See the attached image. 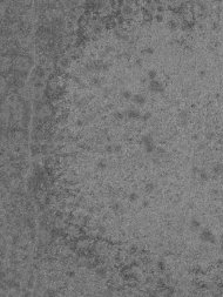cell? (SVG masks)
Instances as JSON below:
<instances>
[{
	"label": "cell",
	"mask_w": 223,
	"mask_h": 297,
	"mask_svg": "<svg viewBox=\"0 0 223 297\" xmlns=\"http://www.w3.org/2000/svg\"><path fill=\"white\" fill-rule=\"evenodd\" d=\"M200 240L204 243H216V236L209 229H202L200 233Z\"/></svg>",
	"instance_id": "1"
},
{
	"label": "cell",
	"mask_w": 223,
	"mask_h": 297,
	"mask_svg": "<svg viewBox=\"0 0 223 297\" xmlns=\"http://www.w3.org/2000/svg\"><path fill=\"white\" fill-rule=\"evenodd\" d=\"M148 89L150 93H155V94L163 93L165 92V86L162 85L161 81H159V80H152V81H149L148 84Z\"/></svg>",
	"instance_id": "2"
},
{
	"label": "cell",
	"mask_w": 223,
	"mask_h": 297,
	"mask_svg": "<svg viewBox=\"0 0 223 297\" xmlns=\"http://www.w3.org/2000/svg\"><path fill=\"white\" fill-rule=\"evenodd\" d=\"M125 115L128 119H132V120H136L141 117V112L136 109V108H128L127 111L125 112Z\"/></svg>",
	"instance_id": "3"
},
{
	"label": "cell",
	"mask_w": 223,
	"mask_h": 297,
	"mask_svg": "<svg viewBox=\"0 0 223 297\" xmlns=\"http://www.w3.org/2000/svg\"><path fill=\"white\" fill-rule=\"evenodd\" d=\"M132 101H133L135 105H138V106H143V105H146V102H147V98L143 94L138 93V94H134L133 95Z\"/></svg>",
	"instance_id": "4"
},
{
	"label": "cell",
	"mask_w": 223,
	"mask_h": 297,
	"mask_svg": "<svg viewBox=\"0 0 223 297\" xmlns=\"http://www.w3.org/2000/svg\"><path fill=\"white\" fill-rule=\"evenodd\" d=\"M95 275L99 277V278H106L108 272H107V269L105 267H98L95 269Z\"/></svg>",
	"instance_id": "5"
},
{
	"label": "cell",
	"mask_w": 223,
	"mask_h": 297,
	"mask_svg": "<svg viewBox=\"0 0 223 297\" xmlns=\"http://www.w3.org/2000/svg\"><path fill=\"white\" fill-rule=\"evenodd\" d=\"M141 143H142L143 146L154 143V139H153V136H152V134H144V135H142V138H141Z\"/></svg>",
	"instance_id": "6"
},
{
	"label": "cell",
	"mask_w": 223,
	"mask_h": 297,
	"mask_svg": "<svg viewBox=\"0 0 223 297\" xmlns=\"http://www.w3.org/2000/svg\"><path fill=\"white\" fill-rule=\"evenodd\" d=\"M189 227L193 231H196L198 229L201 228V222L197 220V218H191L190 222H189Z\"/></svg>",
	"instance_id": "7"
},
{
	"label": "cell",
	"mask_w": 223,
	"mask_h": 297,
	"mask_svg": "<svg viewBox=\"0 0 223 297\" xmlns=\"http://www.w3.org/2000/svg\"><path fill=\"white\" fill-rule=\"evenodd\" d=\"M188 112H186V111H181L180 113H179V120H180L183 125L184 123H187V121H188Z\"/></svg>",
	"instance_id": "8"
},
{
	"label": "cell",
	"mask_w": 223,
	"mask_h": 297,
	"mask_svg": "<svg viewBox=\"0 0 223 297\" xmlns=\"http://www.w3.org/2000/svg\"><path fill=\"white\" fill-rule=\"evenodd\" d=\"M147 79H149L150 81L152 80H156V78H157V71L156 69H149L148 72H147Z\"/></svg>",
	"instance_id": "9"
},
{
	"label": "cell",
	"mask_w": 223,
	"mask_h": 297,
	"mask_svg": "<svg viewBox=\"0 0 223 297\" xmlns=\"http://www.w3.org/2000/svg\"><path fill=\"white\" fill-rule=\"evenodd\" d=\"M121 96H122L123 99H126V100H132V98H133V94H132V92L128 89H123L122 92H121Z\"/></svg>",
	"instance_id": "10"
},
{
	"label": "cell",
	"mask_w": 223,
	"mask_h": 297,
	"mask_svg": "<svg viewBox=\"0 0 223 297\" xmlns=\"http://www.w3.org/2000/svg\"><path fill=\"white\" fill-rule=\"evenodd\" d=\"M212 171L216 174V175H220V174H222L223 173V165H221V163H218V165H215L214 167H212Z\"/></svg>",
	"instance_id": "11"
},
{
	"label": "cell",
	"mask_w": 223,
	"mask_h": 297,
	"mask_svg": "<svg viewBox=\"0 0 223 297\" xmlns=\"http://www.w3.org/2000/svg\"><path fill=\"white\" fill-rule=\"evenodd\" d=\"M139 194L136 193V191H133V193H130L129 194V196H128V200H129V202H132V203H134V202L139 201Z\"/></svg>",
	"instance_id": "12"
},
{
	"label": "cell",
	"mask_w": 223,
	"mask_h": 297,
	"mask_svg": "<svg viewBox=\"0 0 223 297\" xmlns=\"http://www.w3.org/2000/svg\"><path fill=\"white\" fill-rule=\"evenodd\" d=\"M113 116H114V119H115V120H122V119L126 116V115H125V112L115 111L114 113H113Z\"/></svg>",
	"instance_id": "13"
},
{
	"label": "cell",
	"mask_w": 223,
	"mask_h": 297,
	"mask_svg": "<svg viewBox=\"0 0 223 297\" xmlns=\"http://www.w3.org/2000/svg\"><path fill=\"white\" fill-rule=\"evenodd\" d=\"M96 167H98V169H101V170H103V169H106L107 168V162H106V160H99L98 161V163H96Z\"/></svg>",
	"instance_id": "14"
},
{
	"label": "cell",
	"mask_w": 223,
	"mask_h": 297,
	"mask_svg": "<svg viewBox=\"0 0 223 297\" xmlns=\"http://www.w3.org/2000/svg\"><path fill=\"white\" fill-rule=\"evenodd\" d=\"M141 53L143 54V55H153L154 54V48L153 47H144L142 51H141Z\"/></svg>",
	"instance_id": "15"
},
{
	"label": "cell",
	"mask_w": 223,
	"mask_h": 297,
	"mask_svg": "<svg viewBox=\"0 0 223 297\" xmlns=\"http://www.w3.org/2000/svg\"><path fill=\"white\" fill-rule=\"evenodd\" d=\"M144 190L147 191V193H153V191L155 190V184L153 183V182H148V183L144 186Z\"/></svg>",
	"instance_id": "16"
},
{
	"label": "cell",
	"mask_w": 223,
	"mask_h": 297,
	"mask_svg": "<svg viewBox=\"0 0 223 297\" xmlns=\"http://www.w3.org/2000/svg\"><path fill=\"white\" fill-rule=\"evenodd\" d=\"M198 176H200V179H201L202 181H207L208 179H209V175H208V173L204 169H200Z\"/></svg>",
	"instance_id": "17"
},
{
	"label": "cell",
	"mask_w": 223,
	"mask_h": 297,
	"mask_svg": "<svg viewBox=\"0 0 223 297\" xmlns=\"http://www.w3.org/2000/svg\"><path fill=\"white\" fill-rule=\"evenodd\" d=\"M140 119H141L143 122L149 121V120L152 119V113H150V112H146V113H143V114H141V117H140Z\"/></svg>",
	"instance_id": "18"
},
{
	"label": "cell",
	"mask_w": 223,
	"mask_h": 297,
	"mask_svg": "<svg viewBox=\"0 0 223 297\" xmlns=\"http://www.w3.org/2000/svg\"><path fill=\"white\" fill-rule=\"evenodd\" d=\"M156 265H157V269H159V270H161V271H165L166 268H167V264H166L163 261H159Z\"/></svg>",
	"instance_id": "19"
},
{
	"label": "cell",
	"mask_w": 223,
	"mask_h": 297,
	"mask_svg": "<svg viewBox=\"0 0 223 297\" xmlns=\"http://www.w3.org/2000/svg\"><path fill=\"white\" fill-rule=\"evenodd\" d=\"M121 208H122V206H121V203H119V202H114V203L112 204V209L115 210V212H120Z\"/></svg>",
	"instance_id": "20"
},
{
	"label": "cell",
	"mask_w": 223,
	"mask_h": 297,
	"mask_svg": "<svg viewBox=\"0 0 223 297\" xmlns=\"http://www.w3.org/2000/svg\"><path fill=\"white\" fill-rule=\"evenodd\" d=\"M154 19L157 22H162V21H163V14H161V13H155V14H154Z\"/></svg>",
	"instance_id": "21"
},
{
	"label": "cell",
	"mask_w": 223,
	"mask_h": 297,
	"mask_svg": "<svg viewBox=\"0 0 223 297\" xmlns=\"http://www.w3.org/2000/svg\"><path fill=\"white\" fill-rule=\"evenodd\" d=\"M107 153H114V144H107L105 147Z\"/></svg>",
	"instance_id": "22"
},
{
	"label": "cell",
	"mask_w": 223,
	"mask_h": 297,
	"mask_svg": "<svg viewBox=\"0 0 223 297\" xmlns=\"http://www.w3.org/2000/svg\"><path fill=\"white\" fill-rule=\"evenodd\" d=\"M121 146L120 144H114V153H120L121 152Z\"/></svg>",
	"instance_id": "23"
},
{
	"label": "cell",
	"mask_w": 223,
	"mask_h": 297,
	"mask_svg": "<svg viewBox=\"0 0 223 297\" xmlns=\"http://www.w3.org/2000/svg\"><path fill=\"white\" fill-rule=\"evenodd\" d=\"M98 231H99V234H101V235H103V234L106 233V228L102 226V227H99V229H98Z\"/></svg>",
	"instance_id": "24"
},
{
	"label": "cell",
	"mask_w": 223,
	"mask_h": 297,
	"mask_svg": "<svg viewBox=\"0 0 223 297\" xmlns=\"http://www.w3.org/2000/svg\"><path fill=\"white\" fill-rule=\"evenodd\" d=\"M206 74H207V71H206V69H201V71L198 72V75H200L201 78H203V76H206Z\"/></svg>",
	"instance_id": "25"
},
{
	"label": "cell",
	"mask_w": 223,
	"mask_h": 297,
	"mask_svg": "<svg viewBox=\"0 0 223 297\" xmlns=\"http://www.w3.org/2000/svg\"><path fill=\"white\" fill-rule=\"evenodd\" d=\"M135 65L139 66V67H141V66H142V59H136V60H135Z\"/></svg>",
	"instance_id": "26"
},
{
	"label": "cell",
	"mask_w": 223,
	"mask_h": 297,
	"mask_svg": "<svg viewBox=\"0 0 223 297\" xmlns=\"http://www.w3.org/2000/svg\"><path fill=\"white\" fill-rule=\"evenodd\" d=\"M206 138H207L208 140H211V139L214 138V133H207V134H206Z\"/></svg>",
	"instance_id": "27"
},
{
	"label": "cell",
	"mask_w": 223,
	"mask_h": 297,
	"mask_svg": "<svg viewBox=\"0 0 223 297\" xmlns=\"http://www.w3.org/2000/svg\"><path fill=\"white\" fill-rule=\"evenodd\" d=\"M191 171H193V174H198V173H200V169H198L197 167H193V170H191Z\"/></svg>",
	"instance_id": "28"
},
{
	"label": "cell",
	"mask_w": 223,
	"mask_h": 297,
	"mask_svg": "<svg viewBox=\"0 0 223 297\" xmlns=\"http://www.w3.org/2000/svg\"><path fill=\"white\" fill-rule=\"evenodd\" d=\"M76 126H79V127H81V126H84V120H81V119H79V120L76 121Z\"/></svg>",
	"instance_id": "29"
},
{
	"label": "cell",
	"mask_w": 223,
	"mask_h": 297,
	"mask_svg": "<svg viewBox=\"0 0 223 297\" xmlns=\"http://www.w3.org/2000/svg\"><path fill=\"white\" fill-rule=\"evenodd\" d=\"M148 206H149V201H147V200H144V201L142 202V207H144V208H146V207H148Z\"/></svg>",
	"instance_id": "30"
},
{
	"label": "cell",
	"mask_w": 223,
	"mask_h": 297,
	"mask_svg": "<svg viewBox=\"0 0 223 297\" xmlns=\"http://www.w3.org/2000/svg\"><path fill=\"white\" fill-rule=\"evenodd\" d=\"M221 251L223 253V235L221 236Z\"/></svg>",
	"instance_id": "31"
},
{
	"label": "cell",
	"mask_w": 223,
	"mask_h": 297,
	"mask_svg": "<svg viewBox=\"0 0 223 297\" xmlns=\"http://www.w3.org/2000/svg\"><path fill=\"white\" fill-rule=\"evenodd\" d=\"M68 276H69V277H74V276H75V272H74V271H69V272H68Z\"/></svg>",
	"instance_id": "32"
},
{
	"label": "cell",
	"mask_w": 223,
	"mask_h": 297,
	"mask_svg": "<svg viewBox=\"0 0 223 297\" xmlns=\"http://www.w3.org/2000/svg\"><path fill=\"white\" fill-rule=\"evenodd\" d=\"M197 139H198V135L197 134L196 135H193V140H197Z\"/></svg>",
	"instance_id": "33"
},
{
	"label": "cell",
	"mask_w": 223,
	"mask_h": 297,
	"mask_svg": "<svg viewBox=\"0 0 223 297\" xmlns=\"http://www.w3.org/2000/svg\"><path fill=\"white\" fill-rule=\"evenodd\" d=\"M220 194H221V196H222V197H223V190H222V191H221V193H220Z\"/></svg>",
	"instance_id": "34"
},
{
	"label": "cell",
	"mask_w": 223,
	"mask_h": 297,
	"mask_svg": "<svg viewBox=\"0 0 223 297\" xmlns=\"http://www.w3.org/2000/svg\"><path fill=\"white\" fill-rule=\"evenodd\" d=\"M221 221L223 222V214H222V216H221Z\"/></svg>",
	"instance_id": "35"
}]
</instances>
